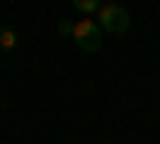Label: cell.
I'll return each instance as SVG.
<instances>
[{"instance_id": "obj_1", "label": "cell", "mask_w": 160, "mask_h": 144, "mask_svg": "<svg viewBox=\"0 0 160 144\" xmlns=\"http://www.w3.org/2000/svg\"><path fill=\"white\" fill-rule=\"evenodd\" d=\"M99 29L102 32H112V35H122V32H128V22H131V16H128V10L122 7V3H102L99 10Z\"/></svg>"}, {"instance_id": "obj_2", "label": "cell", "mask_w": 160, "mask_h": 144, "mask_svg": "<svg viewBox=\"0 0 160 144\" xmlns=\"http://www.w3.org/2000/svg\"><path fill=\"white\" fill-rule=\"evenodd\" d=\"M74 38L83 51H99L102 48V29L99 22H90V19H80L74 22Z\"/></svg>"}, {"instance_id": "obj_3", "label": "cell", "mask_w": 160, "mask_h": 144, "mask_svg": "<svg viewBox=\"0 0 160 144\" xmlns=\"http://www.w3.org/2000/svg\"><path fill=\"white\" fill-rule=\"evenodd\" d=\"M13 48H16V32L0 26V51H13Z\"/></svg>"}, {"instance_id": "obj_4", "label": "cell", "mask_w": 160, "mask_h": 144, "mask_svg": "<svg viewBox=\"0 0 160 144\" xmlns=\"http://www.w3.org/2000/svg\"><path fill=\"white\" fill-rule=\"evenodd\" d=\"M74 7H77L80 13H93V10L102 7V0H74Z\"/></svg>"}, {"instance_id": "obj_5", "label": "cell", "mask_w": 160, "mask_h": 144, "mask_svg": "<svg viewBox=\"0 0 160 144\" xmlns=\"http://www.w3.org/2000/svg\"><path fill=\"white\" fill-rule=\"evenodd\" d=\"M58 32H61V35H74V22L61 19V22H58Z\"/></svg>"}]
</instances>
